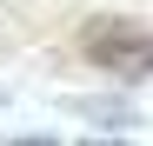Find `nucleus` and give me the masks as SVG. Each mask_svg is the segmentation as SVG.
Instances as JSON below:
<instances>
[{
  "instance_id": "f257e3e1",
  "label": "nucleus",
  "mask_w": 153,
  "mask_h": 146,
  "mask_svg": "<svg viewBox=\"0 0 153 146\" xmlns=\"http://www.w3.org/2000/svg\"><path fill=\"white\" fill-rule=\"evenodd\" d=\"M80 53L100 73L146 80V73H153V33L140 27V20H87V27H80Z\"/></svg>"
},
{
  "instance_id": "f03ea898",
  "label": "nucleus",
  "mask_w": 153,
  "mask_h": 146,
  "mask_svg": "<svg viewBox=\"0 0 153 146\" xmlns=\"http://www.w3.org/2000/svg\"><path fill=\"white\" fill-rule=\"evenodd\" d=\"M13 146H53V139H13Z\"/></svg>"
},
{
  "instance_id": "7ed1b4c3",
  "label": "nucleus",
  "mask_w": 153,
  "mask_h": 146,
  "mask_svg": "<svg viewBox=\"0 0 153 146\" xmlns=\"http://www.w3.org/2000/svg\"><path fill=\"white\" fill-rule=\"evenodd\" d=\"M87 146H120V139H87Z\"/></svg>"
}]
</instances>
